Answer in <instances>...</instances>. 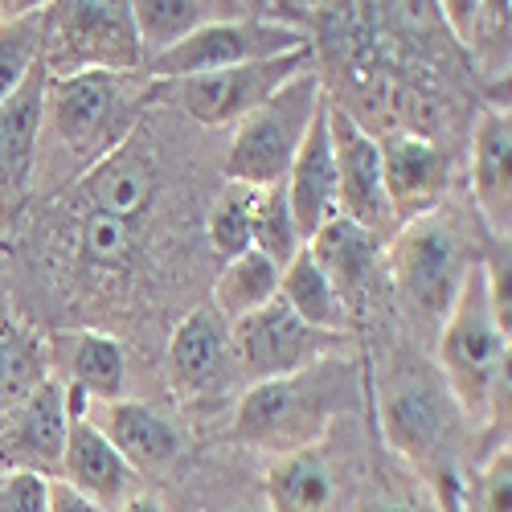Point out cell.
Here are the masks:
<instances>
[{
    "mask_svg": "<svg viewBox=\"0 0 512 512\" xmlns=\"http://www.w3.org/2000/svg\"><path fill=\"white\" fill-rule=\"evenodd\" d=\"M439 373L447 398L480 426L508 414V332L496 324L484 259L472 263L447 320L439 324Z\"/></svg>",
    "mask_w": 512,
    "mask_h": 512,
    "instance_id": "obj_1",
    "label": "cell"
},
{
    "mask_svg": "<svg viewBox=\"0 0 512 512\" xmlns=\"http://www.w3.org/2000/svg\"><path fill=\"white\" fill-rule=\"evenodd\" d=\"M349 373H353V365L328 357L295 377H275V381L250 386L234 414L238 439L254 451L275 455V459L291 455V451L320 447L332 418L345 406Z\"/></svg>",
    "mask_w": 512,
    "mask_h": 512,
    "instance_id": "obj_2",
    "label": "cell"
},
{
    "mask_svg": "<svg viewBox=\"0 0 512 512\" xmlns=\"http://www.w3.org/2000/svg\"><path fill=\"white\" fill-rule=\"evenodd\" d=\"M148 103L144 74H74L46 78L41 140H58L78 177L136 132V107Z\"/></svg>",
    "mask_w": 512,
    "mask_h": 512,
    "instance_id": "obj_3",
    "label": "cell"
},
{
    "mask_svg": "<svg viewBox=\"0 0 512 512\" xmlns=\"http://www.w3.org/2000/svg\"><path fill=\"white\" fill-rule=\"evenodd\" d=\"M46 78L74 74H144V50L127 0H66L46 5L41 37Z\"/></svg>",
    "mask_w": 512,
    "mask_h": 512,
    "instance_id": "obj_4",
    "label": "cell"
},
{
    "mask_svg": "<svg viewBox=\"0 0 512 512\" xmlns=\"http://www.w3.org/2000/svg\"><path fill=\"white\" fill-rule=\"evenodd\" d=\"M312 50L308 29L287 25L283 17L267 13V5H230L222 17H213L197 33H189L181 46L152 58L144 66L148 82H173V78H197L230 66H250V62H271Z\"/></svg>",
    "mask_w": 512,
    "mask_h": 512,
    "instance_id": "obj_5",
    "label": "cell"
},
{
    "mask_svg": "<svg viewBox=\"0 0 512 512\" xmlns=\"http://www.w3.org/2000/svg\"><path fill=\"white\" fill-rule=\"evenodd\" d=\"M320 103H324V78L316 70H304L287 87H279L259 111H250L230 140L226 181L250 185V189L283 185Z\"/></svg>",
    "mask_w": 512,
    "mask_h": 512,
    "instance_id": "obj_6",
    "label": "cell"
},
{
    "mask_svg": "<svg viewBox=\"0 0 512 512\" xmlns=\"http://www.w3.org/2000/svg\"><path fill=\"white\" fill-rule=\"evenodd\" d=\"M467 271H472V259L463 250V234L443 209L406 222L394 234L390 275L418 324L439 328L447 320Z\"/></svg>",
    "mask_w": 512,
    "mask_h": 512,
    "instance_id": "obj_7",
    "label": "cell"
},
{
    "mask_svg": "<svg viewBox=\"0 0 512 512\" xmlns=\"http://www.w3.org/2000/svg\"><path fill=\"white\" fill-rule=\"evenodd\" d=\"M312 70V50L271 58V62H250V66H230L197 78H173V82H148V103L177 107L181 115L205 123V127H238L250 111H259L279 87L295 74Z\"/></svg>",
    "mask_w": 512,
    "mask_h": 512,
    "instance_id": "obj_8",
    "label": "cell"
},
{
    "mask_svg": "<svg viewBox=\"0 0 512 512\" xmlns=\"http://www.w3.org/2000/svg\"><path fill=\"white\" fill-rule=\"evenodd\" d=\"M345 336L332 332H316L308 328L300 316H295L279 295L250 312L242 320L230 324V349H234V369H242L250 377V386L259 381H275V377H295L328 357L340 353Z\"/></svg>",
    "mask_w": 512,
    "mask_h": 512,
    "instance_id": "obj_9",
    "label": "cell"
},
{
    "mask_svg": "<svg viewBox=\"0 0 512 512\" xmlns=\"http://www.w3.org/2000/svg\"><path fill=\"white\" fill-rule=\"evenodd\" d=\"M324 119L336 156V213L381 238L394 226V213L386 201V181H381L377 136L365 132L349 107H340L332 95H324Z\"/></svg>",
    "mask_w": 512,
    "mask_h": 512,
    "instance_id": "obj_10",
    "label": "cell"
},
{
    "mask_svg": "<svg viewBox=\"0 0 512 512\" xmlns=\"http://www.w3.org/2000/svg\"><path fill=\"white\" fill-rule=\"evenodd\" d=\"M66 426V386L58 377H41L25 398H17L0 414V476L33 472L54 480L66 447Z\"/></svg>",
    "mask_w": 512,
    "mask_h": 512,
    "instance_id": "obj_11",
    "label": "cell"
},
{
    "mask_svg": "<svg viewBox=\"0 0 512 512\" xmlns=\"http://www.w3.org/2000/svg\"><path fill=\"white\" fill-rule=\"evenodd\" d=\"M164 377L168 390L181 402H209L218 398L234 377V349H230V324L209 304L189 312L164 349Z\"/></svg>",
    "mask_w": 512,
    "mask_h": 512,
    "instance_id": "obj_12",
    "label": "cell"
},
{
    "mask_svg": "<svg viewBox=\"0 0 512 512\" xmlns=\"http://www.w3.org/2000/svg\"><path fill=\"white\" fill-rule=\"evenodd\" d=\"M381 152V181H386V201L394 222L406 226L414 218L435 213L447 185H451V160L439 144L414 132H394L377 140Z\"/></svg>",
    "mask_w": 512,
    "mask_h": 512,
    "instance_id": "obj_13",
    "label": "cell"
},
{
    "mask_svg": "<svg viewBox=\"0 0 512 512\" xmlns=\"http://www.w3.org/2000/svg\"><path fill=\"white\" fill-rule=\"evenodd\" d=\"M41 119H46V70H33L25 87L0 103V226H13L25 209L37 152H41Z\"/></svg>",
    "mask_w": 512,
    "mask_h": 512,
    "instance_id": "obj_14",
    "label": "cell"
},
{
    "mask_svg": "<svg viewBox=\"0 0 512 512\" xmlns=\"http://www.w3.org/2000/svg\"><path fill=\"white\" fill-rule=\"evenodd\" d=\"M54 480L70 484L78 496L95 500L103 512H115L127 500L144 496V476L95 431V426L87 422V414L70 418L62 463H58V476Z\"/></svg>",
    "mask_w": 512,
    "mask_h": 512,
    "instance_id": "obj_15",
    "label": "cell"
},
{
    "mask_svg": "<svg viewBox=\"0 0 512 512\" xmlns=\"http://www.w3.org/2000/svg\"><path fill=\"white\" fill-rule=\"evenodd\" d=\"M87 422L95 431L136 467V472H160L181 451V426L168 418L164 410L136 402V398H115V402H87Z\"/></svg>",
    "mask_w": 512,
    "mask_h": 512,
    "instance_id": "obj_16",
    "label": "cell"
},
{
    "mask_svg": "<svg viewBox=\"0 0 512 512\" xmlns=\"http://www.w3.org/2000/svg\"><path fill=\"white\" fill-rule=\"evenodd\" d=\"M467 181L480 209V222L496 242L512 234V115L508 107H488L472 132V164Z\"/></svg>",
    "mask_w": 512,
    "mask_h": 512,
    "instance_id": "obj_17",
    "label": "cell"
},
{
    "mask_svg": "<svg viewBox=\"0 0 512 512\" xmlns=\"http://www.w3.org/2000/svg\"><path fill=\"white\" fill-rule=\"evenodd\" d=\"M152 193H156L152 160L132 144H119L111 156H103L74 181V201H78L74 209L107 213V218L119 222H140Z\"/></svg>",
    "mask_w": 512,
    "mask_h": 512,
    "instance_id": "obj_18",
    "label": "cell"
},
{
    "mask_svg": "<svg viewBox=\"0 0 512 512\" xmlns=\"http://www.w3.org/2000/svg\"><path fill=\"white\" fill-rule=\"evenodd\" d=\"M283 189H287V205L295 213V226H300V238L308 246V238L328 218H336V156H332V140H328L324 103H320V111H316V119L308 127L300 152H295V160L287 168Z\"/></svg>",
    "mask_w": 512,
    "mask_h": 512,
    "instance_id": "obj_19",
    "label": "cell"
},
{
    "mask_svg": "<svg viewBox=\"0 0 512 512\" xmlns=\"http://www.w3.org/2000/svg\"><path fill=\"white\" fill-rule=\"evenodd\" d=\"M381 426H386V439L402 455L426 459L447 431V410H443L431 381L394 377V386L381 398Z\"/></svg>",
    "mask_w": 512,
    "mask_h": 512,
    "instance_id": "obj_20",
    "label": "cell"
},
{
    "mask_svg": "<svg viewBox=\"0 0 512 512\" xmlns=\"http://www.w3.org/2000/svg\"><path fill=\"white\" fill-rule=\"evenodd\" d=\"M304 250L312 254V263L332 279V287L345 295V304H353V295L365 291L369 279H373V267L381 259V238L336 213V218H328L308 238Z\"/></svg>",
    "mask_w": 512,
    "mask_h": 512,
    "instance_id": "obj_21",
    "label": "cell"
},
{
    "mask_svg": "<svg viewBox=\"0 0 512 512\" xmlns=\"http://www.w3.org/2000/svg\"><path fill=\"white\" fill-rule=\"evenodd\" d=\"M332 467L320 447L291 451L267 467V504L271 512H328L332 508Z\"/></svg>",
    "mask_w": 512,
    "mask_h": 512,
    "instance_id": "obj_22",
    "label": "cell"
},
{
    "mask_svg": "<svg viewBox=\"0 0 512 512\" xmlns=\"http://www.w3.org/2000/svg\"><path fill=\"white\" fill-rule=\"evenodd\" d=\"M279 300L316 332L340 336L349 328V304L345 295L332 287V279L312 263V254L300 250L295 259L279 271Z\"/></svg>",
    "mask_w": 512,
    "mask_h": 512,
    "instance_id": "obj_23",
    "label": "cell"
},
{
    "mask_svg": "<svg viewBox=\"0 0 512 512\" xmlns=\"http://www.w3.org/2000/svg\"><path fill=\"white\" fill-rule=\"evenodd\" d=\"M66 373L70 377L62 386L78 390L87 402H115L123 398V381H127L123 345L107 332H70Z\"/></svg>",
    "mask_w": 512,
    "mask_h": 512,
    "instance_id": "obj_24",
    "label": "cell"
},
{
    "mask_svg": "<svg viewBox=\"0 0 512 512\" xmlns=\"http://www.w3.org/2000/svg\"><path fill=\"white\" fill-rule=\"evenodd\" d=\"M226 9L230 5H209V0H136L132 21H136V37L144 50V66L168 54L173 46H181L189 33H197L213 17H222Z\"/></svg>",
    "mask_w": 512,
    "mask_h": 512,
    "instance_id": "obj_25",
    "label": "cell"
},
{
    "mask_svg": "<svg viewBox=\"0 0 512 512\" xmlns=\"http://www.w3.org/2000/svg\"><path fill=\"white\" fill-rule=\"evenodd\" d=\"M279 295V267L271 259H263L259 250H246L238 254V259H230L218 275V283H213V312H218L226 324L250 316L267 308L271 300Z\"/></svg>",
    "mask_w": 512,
    "mask_h": 512,
    "instance_id": "obj_26",
    "label": "cell"
},
{
    "mask_svg": "<svg viewBox=\"0 0 512 512\" xmlns=\"http://www.w3.org/2000/svg\"><path fill=\"white\" fill-rule=\"evenodd\" d=\"M46 5H5L0 17V103H9L41 62Z\"/></svg>",
    "mask_w": 512,
    "mask_h": 512,
    "instance_id": "obj_27",
    "label": "cell"
},
{
    "mask_svg": "<svg viewBox=\"0 0 512 512\" xmlns=\"http://www.w3.org/2000/svg\"><path fill=\"white\" fill-rule=\"evenodd\" d=\"M250 250H259L263 259H271L279 271L304 250V238H300V226H295V213L287 205V189L283 185L254 189Z\"/></svg>",
    "mask_w": 512,
    "mask_h": 512,
    "instance_id": "obj_28",
    "label": "cell"
},
{
    "mask_svg": "<svg viewBox=\"0 0 512 512\" xmlns=\"http://www.w3.org/2000/svg\"><path fill=\"white\" fill-rule=\"evenodd\" d=\"M78 218V259L87 267H99V271H111L119 267L127 254L136 250V238H140V222H119V218H107V213H91V209H74Z\"/></svg>",
    "mask_w": 512,
    "mask_h": 512,
    "instance_id": "obj_29",
    "label": "cell"
},
{
    "mask_svg": "<svg viewBox=\"0 0 512 512\" xmlns=\"http://www.w3.org/2000/svg\"><path fill=\"white\" fill-rule=\"evenodd\" d=\"M250 218H254V189H250V185H234V181H226L222 193L213 197V205H209V222H205L209 246L218 250L226 263L250 250Z\"/></svg>",
    "mask_w": 512,
    "mask_h": 512,
    "instance_id": "obj_30",
    "label": "cell"
},
{
    "mask_svg": "<svg viewBox=\"0 0 512 512\" xmlns=\"http://www.w3.org/2000/svg\"><path fill=\"white\" fill-rule=\"evenodd\" d=\"M41 365H46V353H41V340L33 332L17 324L0 328V402H5V410L46 377Z\"/></svg>",
    "mask_w": 512,
    "mask_h": 512,
    "instance_id": "obj_31",
    "label": "cell"
},
{
    "mask_svg": "<svg viewBox=\"0 0 512 512\" xmlns=\"http://www.w3.org/2000/svg\"><path fill=\"white\" fill-rule=\"evenodd\" d=\"M463 512H512V451H508V439L484 463L476 492L463 500Z\"/></svg>",
    "mask_w": 512,
    "mask_h": 512,
    "instance_id": "obj_32",
    "label": "cell"
},
{
    "mask_svg": "<svg viewBox=\"0 0 512 512\" xmlns=\"http://www.w3.org/2000/svg\"><path fill=\"white\" fill-rule=\"evenodd\" d=\"M357 512H443L439 504H431V492H422L418 484H406L398 476H386L365 488Z\"/></svg>",
    "mask_w": 512,
    "mask_h": 512,
    "instance_id": "obj_33",
    "label": "cell"
},
{
    "mask_svg": "<svg viewBox=\"0 0 512 512\" xmlns=\"http://www.w3.org/2000/svg\"><path fill=\"white\" fill-rule=\"evenodd\" d=\"M50 480L33 472H5L0 476V512H46Z\"/></svg>",
    "mask_w": 512,
    "mask_h": 512,
    "instance_id": "obj_34",
    "label": "cell"
},
{
    "mask_svg": "<svg viewBox=\"0 0 512 512\" xmlns=\"http://www.w3.org/2000/svg\"><path fill=\"white\" fill-rule=\"evenodd\" d=\"M46 512H103L95 500L78 496L70 484L62 480H50V492H46Z\"/></svg>",
    "mask_w": 512,
    "mask_h": 512,
    "instance_id": "obj_35",
    "label": "cell"
},
{
    "mask_svg": "<svg viewBox=\"0 0 512 512\" xmlns=\"http://www.w3.org/2000/svg\"><path fill=\"white\" fill-rule=\"evenodd\" d=\"M115 512H164V504H160L156 496H148V492H144V496L127 500V504H123V508H115Z\"/></svg>",
    "mask_w": 512,
    "mask_h": 512,
    "instance_id": "obj_36",
    "label": "cell"
},
{
    "mask_svg": "<svg viewBox=\"0 0 512 512\" xmlns=\"http://www.w3.org/2000/svg\"><path fill=\"white\" fill-rule=\"evenodd\" d=\"M0 17H5V5H0Z\"/></svg>",
    "mask_w": 512,
    "mask_h": 512,
    "instance_id": "obj_37",
    "label": "cell"
}]
</instances>
